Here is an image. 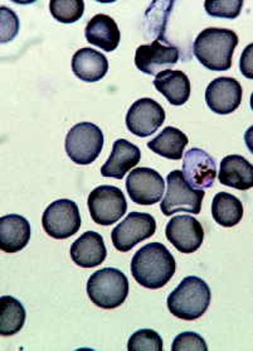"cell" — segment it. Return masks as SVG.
I'll return each mask as SVG.
<instances>
[{"label": "cell", "instance_id": "17", "mask_svg": "<svg viewBox=\"0 0 253 351\" xmlns=\"http://www.w3.org/2000/svg\"><path fill=\"white\" fill-rule=\"evenodd\" d=\"M32 235L31 223L23 216L0 217V249L5 253H16L28 245Z\"/></svg>", "mask_w": 253, "mask_h": 351}, {"label": "cell", "instance_id": "16", "mask_svg": "<svg viewBox=\"0 0 253 351\" xmlns=\"http://www.w3.org/2000/svg\"><path fill=\"white\" fill-rule=\"evenodd\" d=\"M140 160L142 152L137 145L126 139H118L114 143L110 157L101 167V175L103 177L122 180L130 169L139 165Z\"/></svg>", "mask_w": 253, "mask_h": 351}, {"label": "cell", "instance_id": "14", "mask_svg": "<svg viewBox=\"0 0 253 351\" xmlns=\"http://www.w3.org/2000/svg\"><path fill=\"white\" fill-rule=\"evenodd\" d=\"M243 90L233 77H218L206 90L208 108L218 115H228L236 112L242 101Z\"/></svg>", "mask_w": 253, "mask_h": 351}, {"label": "cell", "instance_id": "7", "mask_svg": "<svg viewBox=\"0 0 253 351\" xmlns=\"http://www.w3.org/2000/svg\"><path fill=\"white\" fill-rule=\"evenodd\" d=\"M88 210L96 223L110 226L126 214V199L119 187L103 184L96 187L90 193Z\"/></svg>", "mask_w": 253, "mask_h": 351}, {"label": "cell", "instance_id": "26", "mask_svg": "<svg viewBox=\"0 0 253 351\" xmlns=\"http://www.w3.org/2000/svg\"><path fill=\"white\" fill-rule=\"evenodd\" d=\"M49 10L52 16L64 24L75 23L79 21L85 12L83 0H51Z\"/></svg>", "mask_w": 253, "mask_h": 351}, {"label": "cell", "instance_id": "25", "mask_svg": "<svg viewBox=\"0 0 253 351\" xmlns=\"http://www.w3.org/2000/svg\"><path fill=\"white\" fill-rule=\"evenodd\" d=\"M27 313L23 304L12 295L0 297V335L13 336L18 334L25 322Z\"/></svg>", "mask_w": 253, "mask_h": 351}, {"label": "cell", "instance_id": "9", "mask_svg": "<svg viewBox=\"0 0 253 351\" xmlns=\"http://www.w3.org/2000/svg\"><path fill=\"white\" fill-rule=\"evenodd\" d=\"M157 232L155 219L146 213H130L122 223L114 228L111 240L119 252H129Z\"/></svg>", "mask_w": 253, "mask_h": 351}, {"label": "cell", "instance_id": "20", "mask_svg": "<svg viewBox=\"0 0 253 351\" xmlns=\"http://www.w3.org/2000/svg\"><path fill=\"white\" fill-rule=\"evenodd\" d=\"M72 70L79 80L97 82L109 71V61L94 48H81L72 57Z\"/></svg>", "mask_w": 253, "mask_h": 351}, {"label": "cell", "instance_id": "3", "mask_svg": "<svg viewBox=\"0 0 253 351\" xmlns=\"http://www.w3.org/2000/svg\"><path fill=\"white\" fill-rule=\"evenodd\" d=\"M168 308L178 319L194 321L206 313L211 304V288L196 276L185 277L168 297Z\"/></svg>", "mask_w": 253, "mask_h": 351}, {"label": "cell", "instance_id": "29", "mask_svg": "<svg viewBox=\"0 0 253 351\" xmlns=\"http://www.w3.org/2000/svg\"><path fill=\"white\" fill-rule=\"evenodd\" d=\"M172 351H208V346L199 334L182 332L175 337Z\"/></svg>", "mask_w": 253, "mask_h": 351}, {"label": "cell", "instance_id": "11", "mask_svg": "<svg viewBox=\"0 0 253 351\" xmlns=\"http://www.w3.org/2000/svg\"><path fill=\"white\" fill-rule=\"evenodd\" d=\"M165 121V110L158 101L143 97L135 101L126 115V127L130 133L140 138L150 136Z\"/></svg>", "mask_w": 253, "mask_h": 351}, {"label": "cell", "instance_id": "28", "mask_svg": "<svg viewBox=\"0 0 253 351\" xmlns=\"http://www.w3.org/2000/svg\"><path fill=\"white\" fill-rule=\"evenodd\" d=\"M243 0H207L204 9L211 16L235 19L239 16Z\"/></svg>", "mask_w": 253, "mask_h": 351}, {"label": "cell", "instance_id": "1", "mask_svg": "<svg viewBox=\"0 0 253 351\" xmlns=\"http://www.w3.org/2000/svg\"><path fill=\"white\" fill-rule=\"evenodd\" d=\"M131 274L145 288L159 289L168 285L176 269L174 256L161 243H149L131 259Z\"/></svg>", "mask_w": 253, "mask_h": 351}, {"label": "cell", "instance_id": "8", "mask_svg": "<svg viewBox=\"0 0 253 351\" xmlns=\"http://www.w3.org/2000/svg\"><path fill=\"white\" fill-rule=\"evenodd\" d=\"M81 223L79 206L72 199H57L46 208L42 216L43 229L53 239L71 238L77 234Z\"/></svg>", "mask_w": 253, "mask_h": 351}, {"label": "cell", "instance_id": "19", "mask_svg": "<svg viewBox=\"0 0 253 351\" xmlns=\"http://www.w3.org/2000/svg\"><path fill=\"white\" fill-rule=\"evenodd\" d=\"M218 180L223 186L245 191L253 187V166L245 157L232 154L221 162Z\"/></svg>", "mask_w": 253, "mask_h": 351}, {"label": "cell", "instance_id": "12", "mask_svg": "<svg viewBox=\"0 0 253 351\" xmlns=\"http://www.w3.org/2000/svg\"><path fill=\"white\" fill-rule=\"evenodd\" d=\"M166 239L184 254L197 252L204 240L202 223L193 216H174L165 228Z\"/></svg>", "mask_w": 253, "mask_h": 351}, {"label": "cell", "instance_id": "6", "mask_svg": "<svg viewBox=\"0 0 253 351\" xmlns=\"http://www.w3.org/2000/svg\"><path fill=\"white\" fill-rule=\"evenodd\" d=\"M101 129L92 123H79L66 136V152L75 163L88 166L97 160L103 148Z\"/></svg>", "mask_w": 253, "mask_h": 351}, {"label": "cell", "instance_id": "15", "mask_svg": "<svg viewBox=\"0 0 253 351\" xmlns=\"http://www.w3.org/2000/svg\"><path fill=\"white\" fill-rule=\"evenodd\" d=\"M183 157V176L193 189L204 190L213 186L217 166L212 156L200 148H191Z\"/></svg>", "mask_w": 253, "mask_h": 351}, {"label": "cell", "instance_id": "18", "mask_svg": "<svg viewBox=\"0 0 253 351\" xmlns=\"http://www.w3.org/2000/svg\"><path fill=\"white\" fill-rule=\"evenodd\" d=\"M106 256L107 249L98 232H86L72 244V261L82 268L98 267L105 262Z\"/></svg>", "mask_w": 253, "mask_h": 351}, {"label": "cell", "instance_id": "13", "mask_svg": "<svg viewBox=\"0 0 253 351\" xmlns=\"http://www.w3.org/2000/svg\"><path fill=\"white\" fill-rule=\"evenodd\" d=\"M179 61V49L173 45H163L155 40L150 45H142L135 53L137 70L157 76L159 72L170 70Z\"/></svg>", "mask_w": 253, "mask_h": 351}, {"label": "cell", "instance_id": "27", "mask_svg": "<svg viewBox=\"0 0 253 351\" xmlns=\"http://www.w3.org/2000/svg\"><path fill=\"white\" fill-rule=\"evenodd\" d=\"M127 350L163 351V339L157 331L150 328H143L130 336Z\"/></svg>", "mask_w": 253, "mask_h": 351}, {"label": "cell", "instance_id": "5", "mask_svg": "<svg viewBox=\"0 0 253 351\" xmlns=\"http://www.w3.org/2000/svg\"><path fill=\"white\" fill-rule=\"evenodd\" d=\"M166 182L168 190L160 205V210L164 215H174L179 211H185L194 215L200 213L202 202L206 193L203 190L193 189L185 181L182 171H172L168 175Z\"/></svg>", "mask_w": 253, "mask_h": 351}, {"label": "cell", "instance_id": "21", "mask_svg": "<svg viewBox=\"0 0 253 351\" xmlns=\"http://www.w3.org/2000/svg\"><path fill=\"white\" fill-rule=\"evenodd\" d=\"M85 36L90 45L106 52H112L119 47V27L107 14H96L86 25Z\"/></svg>", "mask_w": 253, "mask_h": 351}, {"label": "cell", "instance_id": "22", "mask_svg": "<svg viewBox=\"0 0 253 351\" xmlns=\"http://www.w3.org/2000/svg\"><path fill=\"white\" fill-rule=\"evenodd\" d=\"M154 86L174 106L184 105L189 99L190 81L183 71L165 70L159 72L154 79Z\"/></svg>", "mask_w": 253, "mask_h": 351}, {"label": "cell", "instance_id": "10", "mask_svg": "<svg viewBox=\"0 0 253 351\" xmlns=\"http://www.w3.org/2000/svg\"><path fill=\"white\" fill-rule=\"evenodd\" d=\"M127 195L131 201L142 206L158 204L165 191V181L158 171L137 167L130 172L126 180Z\"/></svg>", "mask_w": 253, "mask_h": 351}, {"label": "cell", "instance_id": "23", "mask_svg": "<svg viewBox=\"0 0 253 351\" xmlns=\"http://www.w3.org/2000/svg\"><path fill=\"white\" fill-rule=\"evenodd\" d=\"M189 143L188 136L174 127H166L164 130L148 143V148L168 160H182L184 149Z\"/></svg>", "mask_w": 253, "mask_h": 351}, {"label": "cell", "instance_id": "24", "mask_svg": "<svg viewBox=\"0 0 253 351\" xmlns=\"http://www.w3.org/2000/svg\"><path fill=\"white\" fill-rule=\"evenodd\" d=\"M212 216L223 228H233L243 217V205L241 199L228 192H218L212 201Z\"/></svg>", "mask_w": 253, "mask_h": 351}, {"label": "cell", "instance_id": "2", "mask_svg": "<svg viewBox=\"0 0 253 351\" xmlns=\"http://www.w3.org/2000/svg\"><path fill=\"white\" fill-rule=\"evenodd\" d=\"M238 36L230 29L207 28L194 40L193 52L200 64L211 71H227L232 66Z\"/></svg>", "mask_w": 253, "mask_h": 351}, {"label": "cell", "instance_id": "4", "mask_svg": "<svg viewBox=\"0 0 253 351\" xmlns=\"http://www.w3.org/2000/svg\"><path fill=\"white\" fill-rule=\"evenodd\" d=\"M88 295L94 304L103 310L118 308L126 301L129 280L116 268L95 271L88 280Z\"/></svg>", "mask_w": 253, "mask_h": 351}]
</instances>
